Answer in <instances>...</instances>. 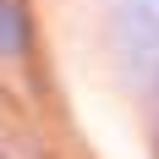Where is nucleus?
<instances>
[{
    "mask_svg": "<svg viewBox=\"0 0 159 159\" xmlns=\"http://www.w3.org/2000/svg\"><path fill=\"white\" fill-rule=\"evenodd\" d=\"M28 39H33L28 6H22V0H0V61L28 55Z\"/></svg>",
    "mask_w": 159,
    "mask_h": 159,
    "instance_id": "obj_2",
    "label": "nucleus"
},
{
    "mask_svg": "<svg viewBox=\"0 0 159 159\" xmlns=\"http://www.w3.org/2000/svg\"><path fill=\"white\" fill-rule=\"evenodd\" d=\"M121 28H126V55H132V66L159 82V0H126Z\"/></svg>",
    "mask_w": 159,
    "mask_h": 159,
    "instance_id": "obj_1",
    "label": "nucleus"
}]
</instances>
